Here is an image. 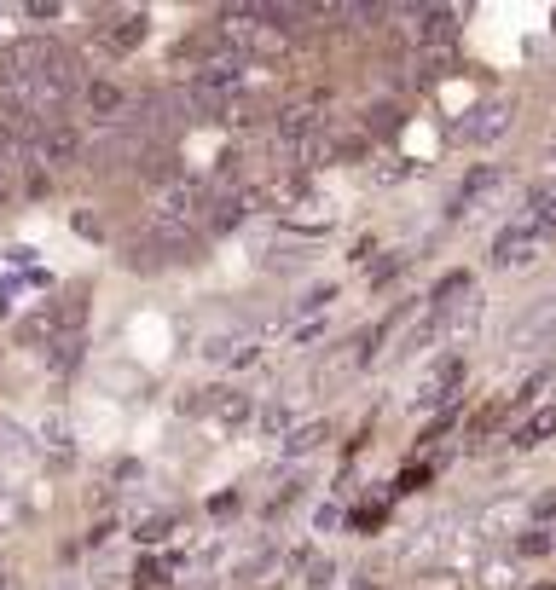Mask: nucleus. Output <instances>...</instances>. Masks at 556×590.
<instances>
[{
  "mask_svg": "<svg viewBox=\"0 0 556 590\" xmlns=\"http://www.w3.org/2000/svg\"><path fill=\"white\" fill-rule=\"evenodd\" d=\"M87 105L99 110V116H111V110L122 105V93H116L111 81H93V87H87Z\"/></svg>",
  "mask_w": 556,
  "mask_h": 590,
  "instance_id": "39448f33",
  "label": "nucleus"
},
{
  "mask_svg": "<svg viewBox=\"0 0 556 590\" xmlns=\"http://www.w3.org/2000/svg\"><path fill=\"white\" fill-rule=\"evenodd\" d=\"M139 35H145V18H122L116 24V47H134Z\"/></svg>",
  "mask_w": 556,
  "mask_h": 590,
  "instance_id": "423d86ee",
  "label": "nucleus"
},
{
  "mask_svg": "<svg viewBox=\"0 0 556 590\" xmlns=\"http://www.w3.org/2000/svg\"><path fill=\"white\" fill-rule=\"evenodd\" d=\"M533 249H539V232H533L528 220H516V226H510L499 243H493V261H499V267H522Z\"/></svg>",
  "mask_w": 556,
  "mask_h": 590,
  "instance_id": "f03ea898",
  "label": "nucleus"
},
{
  "mask_svg": "<svg viewBox=\"0 0 556 590\" xmlns=\"http://www.w3.org/2000/svg\"><path fill=\"white\" fill-rule=\"evenodd\" d=\"M76 157H82V128L70 122H41L29 134V168H70Z\"/></svg>",
  "mask_w": 556,
  "mask_h": 590,
  "instance_id": "f257e3e1",
  "label": "nucleus"
},
{
  "mask_svg": "<svg viewBox=\"0 0 556 590\" xmlns=\"http://www.w3.org/2000/svg\"><path fill=\"white\" fill-rule=\"evenodd\" d=\"M458 376H464V365H458V359H446L441 371H435V376H429V382H423V405H441L446 394L458 388Z\"/></svg>",
  "mask_w": 556,
  "mask_h": 590,
  "instance_id": "20e7f679",
  "label": "nucleus"
},
{
  "mask_svg": "<svg viewBox=\"0 0 556 590\" xmlns=\"http://www.w3.org/2000/svg\"><path fill=\"white\" fill-rule=\"evenodd\" d=\"M510 122V105H481L464 116V128H458V139H470V145H487V139H499V128Z\"/></svg>",
  "mask_w": 556,
  "mask_h": 590,
  "instance_id": "7ed1b4c3",
  "label": "nucleus"
}]
</instances>
